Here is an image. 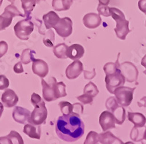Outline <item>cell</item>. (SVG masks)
Returning a JSON list of instances; mask_svg holds the SVG:
<instances>
[{
    "label": "cell",
    "instance_id": "cell-3",
    "mask_svg": "<svg viewBox=\"0 0 146 144\" xmlns=\"http://www.w3.org/2000/svg\"><path fill=\"white\" fill-rule=\"evenodd\" d=\"M135 88H130L126 86H119L115 89V97L120 105L123 107H128L132 102L133 94Z\"/></svg>",
    "mask_w": 146,
    "mask_h": 144
},
{
    "label": "cell",
    "instance_id": "cell-9",
    "mask_svg": "<svg viewBox=\"0 0 146 144\" xmlns=\"http://www.w3.org/2000/svg\"><path fill=\"white\" fill-rule=\"evenodd\" d=\"M56 79L53 77H51L49 80V83H47L44 79H42V97L45 101L52 102L55 100L56 96H55L54 90V83Z\"/></svg>",
    "mask_w": 146,
    "mask_h": 144
},
{
    "label": "cell",
    "instance_id": "cell-23",
    "mask_svg": "<svg viewBox=\"0 0 146 144\" xmlns=\"http://www.w3.org/2000/svg\"><path fill=\"white\" fill-rule=\"evenodd\" d=\"M73 0H53L52 7L56 11H65L70 8Z\"/></svg>",
    "mask_w": 146,
    "mask_h": 144
},
{
    "label": "cell",
    "instance_id": "cell-44",
    "mask_svg": "<svg viewBox=\"0 0 146 144\" xmlns=\"http://www.w3.org/2000/svg\"><path fill=\"white\" fill-rule=\"evenodd\" d=\"M137 105L140 108L141 107H146V97H144L143 98H142L137 103Z\"/></svg>",
    "mask_w": 146,
    "mask_h": 144
},
{
    "label": "cell",
    "instance_id": "cell-27",
    "mask_svg": "<svg viewBox=\"0 0 146 144\" xmlns=\"http://www.w3.org/2000/svg\"><path fill=\"white\" fill-rule=\"evenodd\" d=\"M54 90L56 99H58L60 97H64L66 96V85L64 82H57L56 81L54 83Z\"/></svg>",
    "mask_w": 146,
    "mask_h": 144
},
{
    "label": "cell",
    "instance_id": "cell-13",
    "mask_svg": "<svg viewBox=\"0 0 146 144\" xmlns=\"http://www.w3.org/2000/svg\"><path fill=\"white\" fill-rule=\"evenodd\" d=\"M2 101L5 107L13 108L18 103V97L13 90L6 89L2 95Z\"/></svg>",
    "mask_w": 146,
    "mask_h": 144
},
{
    "label": "cell",
    "instance_id": "cell-5",
    "mask_svg": "<svg viewBox=\"0 0 146 144\" xmlns=\"http://www.w3.org/2000/svg\"><path fill=\"white\" fill-rule=\"evenodd\" d=\"M47 116H48V111L45 107V102L42 100L41 103L35 106V109L32 113H31L28 121L29 124L39 126L45 122Z\"/></svg>",
    "mask_w": 146,
    "mask_h": 144
},
{
    "label": "cell",
    "instance_id": "cell-43",
    "mask_svg": "<svg viewBox=\"0 0 146 144\" xmlns=\"http://www.w3.org/2000/svg\"><path fill=\"white\" fill-rule=\"evenodd\" d=\"M75 110V112L76 113H82L83 111V107L81 104H79V103H75L73 105V111Z\"/></svg>",
    "mask_w": 146,
    "mask_h": 144
},
{
    "label": "cell",
    "instance_id": "cell-47",
    "mask_svg": "<svg viewBox=\"0 0 146 144\" xmlns=\"http://www.w3.org/2000/svg\"><path fill=\"white\" fill-rule=\"evenodd\" d=\"M4 111V105L2 103H0V117L2 116V113Z\"/></svg>",
    "mask_w": 146,
    "mask_h": 144
},
{
    "label": "cell",
    "instance_id": "cell-2",
    "mask_svg": "<svg viewBox=\"0 0 146 144\" xmlns=\"http://www.w3.org/2000/svg\"><path fill=\"white\" fill-rule=\"evenodd\" d=\"M110 15L113 17L115 21L116 22V27L114 29V31L116 34L117 37L124 40L128 34L131 32L129 28V22L126 20L124 14L119 9L116 7H110Z\"/></svg>",
    "mask_w": 146,
    "mask_h": 144
},
{
    "label": "cell",
    "instance_id": "cell-39",
    "mask_svg": "<svg viewBox=\"0 0 146 144\" xmlns=\"http://www.w3.org/2000/svg\"><path fill=\"white\" fill-rule=\"evenodd\" d=\"M42 101V98L40 97V95L36 94V93H33L31 96V103L34 106L36 105L37 104L41 103Z\"/></svg>",
    "mask_w": 146,
    "mask_h": 144
},
{
    "label": "cell",
    "instance_id": "cell-20",
    "mask_svg": "<svg viewBox=\"0 0 146 144\" xmlns=\"http://www.w3.org/2000/svg\"><path fill=\"white\" fill-rule=\"evenodd\" d=\"M99 141L102 144H123L121 140L113 135L110 132L99 135Z\"/></svg>",
    "mask_w": 146,
    "mask_h": 144
},
{
    "label": "cell",
    "instance_id": "cell-50",
    "mask_svg": "<svg viewBox=\"0 0 146 144\" xmlns=\"http://www.w3.org/2000/svg\"><path fill=\"white\" fill-rule=\"evenodd\" d=\"M125 144H135V143H133L132 142H127V143H126Z\"/></svg>",
    "mask_w": 146,
    "mask_h": 144
},
{
    "label": "cell",
    "instance_id": "cell-38",
    "mask_svg": "<svg viewBox=\"0 0 146 144\" xmlns=\"http://www.w3.org/2000/svg\"><path fill=\"white\" fill-rule=\"evenodd\" d=\"M8 50V45L4 40L0 41V58H2V56H5Z\"/></svg>",
    "mask_w": 146,
    "mask_h": 144
},
{
    "label": "cell",
    "instance_id": "cell-51",
    "mask_svg": "<svg viewBox=\"0 0 146 144\" xmlns=\"http://www.w3.org/2000/svg\"><path fill=\"white\" fill-rule=\"evenodd\" d=\"M2 3V0H0V6H1Z\"/></svg>",
    "mask_w": 146,
    "mask_h": 144
},
{
    "label": "cell",
    "instance_id": "cell-48",
    "mask_svg": "<svg viewBox=\"0 0 146 144\" xmlns=\"http://www.w3.org/2000/svg\"><path fill=\"white\" fill-rule=\"evenodd\" d=\"M143 139L146 140V128L145 129V132H144V135H143Z\"/></svg>",
    "mask_w": 146,
    "mask_h": 144
},
{
    "label": "cell",
    "instance_id": "cell-6",
    "mask_svg": "<svg viewBox=\"0 0 146 144\" xmlns=\"http://www.w3.org/2000/svg\"><path fill=\"white\" fill-rule=\"evenodd\" d=\"M125 79L121 70L118 69L115 73L110 75H106L105 78V83H106V88L108 91L111 94H113L115 89L119 86H122L124 85Z\"/></svg>",
    "mask_w": 146,
    "mask_h": 144
},
{
    "label": "cell",
    "instance_id": "cell-21",
    "mask_svg": "<svg viewBox=\"0 0 146 144\" xmlns=\"http://www.w3.org/2000/svg\"><path fill=\"white\" fill-rule=\"evenodd\" d=\"M110 112L114 115L116 124L121 125L124 122L126 119V111L123 106L120 105L119 104L117 105L110 111Z\"/></svg>",
    "mask_w": 146,
    "mask_h": 144
},
{
    "label": "cell",
    "instance_id": "cell-11",
    "mask_svg": "<svg viewBox=\"0 0 146 144\" xmlns=\"http://www.w3.org/2000/svg\"><path fill=\"white\" fill-rule=\"evenodd\" d=\"M83 71V66L80 60H75L66 69V76L68 79L72 80L78 78Z\"/></svg>",
    "mask_w": 146,
    "mask_h": 144
},
{
    "label": "cell",
    "instance_id": "cell-18",
    "mask_svg": "<svg viewBox=\"0 0 146 144\" xmlns=\"http://www.w3.org/2000/svg\"><path fill=\"white\" fill-rule=\"evenodd\" d=\"M60 18L58 14L56 13L54 11L48 12V13L45 14L42 16V20L44 21V24L47 29L54 28V27L57 24L59 21Z\"/></svg>",
    "mask_w": 146,
    "mask_h": 144
},
{
    "label": "cell",
    "instance_id": "cell-19",
    "mask_svg": "<svg viewBox=\"0 0 146 144\" xmlns=\"http://www.w3.org/2000/svg\"><path fill=\"white\" fill-rule=\"evenodd\" d=\"M128 119L135 124V127L142 128L146 123V118L140 113H128Z\"/></svg>",
    "mask_w": 146,
    "mask_h": 144
},
{
    "label": "cell",
    "instance_id": "cell-22",
    "mask_svg": "<svg viewBox=\"0 0 146 144\" xmlns=\"http://www.w3.org/2000/svg\"><path fill=\"white\" fill-rule=\"evenodd\" d=\"M23 133L32 138L40 139V133H41L40 125L36 126V125H33V124H26L24 126V128H23Z\"/></svg>",
    "mask_w": 146,
    "mask_h": 144
},
{
    "label": "cell",
    "instance_id": "cell-42",
    "mask_svg": "<svg viewBox=\"0 0 146 144\" xmlns=\"http://www.w3.org/2000/svg\"><path fill=\"white\" fill-rule=\"evenodd\" d=\"M139 9L146 15V0H139L138 2Z\"/></svg>",
    "mask_w": 146,
    "mask_h": 144
},
{
    "label": "cell",
    "instance_id": "cell-28",
    "mask_svg": "<svg viewBox=\"0 0 146 144\" xmlns=\"http://www.w3.org/2000/svg\"><path fill=\"white\" fill-rule=\"evenodd\" d=\"M35 54V51L29 49V48L23 50L21 56V61L22 62V64H24V65L30 63L31 61H33V60L35 59L34 58Z\"/></svg>",
    "mask_w": 146,
    "mask_h": 144
},
{
    "label": "cell",
    "instance_id": "cell-45",
    "mask_svg": "<svg viewBox=\"0 0 146 144\" xmlns=\"http://www.w3.org/2000/svg\"><path fill=\"white\" fill-rule=\"evenodd\" d=\"M99 2H100V4H102V5H108L110 3V0H99Z\"/></svg>",
    "mask_w": 146,
    "mask_h": 144
},
{
    "label": "cell",
    "instance_id": "cell-34",
    "mask_svg": "<svg viewBox=\"0 0 146 144\" xmlns=\"http://www.w3.org/2000/svg\"><path fill=\"white\" fill-rule=\"evenodd\" d=\"M97 11L99 13V15H103L105 17L110 16V7L108 5H104L102 4H99L98 7H97Z\"/></svg>",
    "mask_w": 146,
    "mask_h": 144
},
{
    "label": "cell",
    "instance_id": "cell-33",
    "mask_svg": "<svg viewBox=\"0 0 146 144\" xmlns=\"http://www.w3.org/2000/svg\"><path fill=\"white\" fill-rule=\"evenodd\" d=\"M99 140V135L95 132H90L84 144H96Z\"/></svg>",
    "mask_w": 146,
    "mask_h": 144
},
{
    "label": "cell",
    "instance_id": "cell-17",
    "mask_svg": "<svg viewBox=\"0 0 146 144\" xmlns=\"http://www.w3.org/2000/svg\"><path fill=\"white\" fill-rule=\"evenodd\" d=\"M1 144H23L21 136L16 131L12 130L10 134L5 137H0Z\"/></svg>",
    "mask_w": 146,
    "mask_h": 144
},
{
    "label": "cell",
    "instance_id": "cell-24",
    "mask_svg": "<svg viewBox=\"0 0 146 144\" xmlns=\"http://www.w3.org/2000/svg\"><path fill=\"white\" fill-rule=\"evenodd\" d=\"M22 8L24 10V15L27 19H31V14L35 8L36 0H21Z\"/></svg>",
    "mask_w": 146,
    "mask_h": 144
},
{
    "label": "cell",
    "instance_id": "cell-52",
    "mask_svg": "<svg viewBox=\"0 0 146 144\" xmlns=\"http://www.w3.org/2000/svg\"><path fill=\"white\" fill-rule=\"evenodd\" d=\"M143 73L146 75V68H145V71H143Z\"/></svg>",
    "mask_w": 146,
    "mask_h": 144
},
{
    "label": "cell",
    "instance_id": "cell-46",
    "mask_svg": "<svg viewBox=\"0 0 146 144\" xmlns=\"http://www.w3.org/2000/svg\"><path fill=\"white\" fill-rule=\"evenodd\" d=\"M141 65H143V66L144 67L146 68V55L144 56V57H143V59H142Z\"/></svg>",
    "mask_w": 146,
    "mask_h": 144
},
{
    "label": "cell",
    "instance_id": "cell-1",
    "mask_svg": "<svg viewBox=\"0 0 146 144\" xmlns=\"http://www.w3.org/2000/svg\"><path fill=\"white\" fill-rule=\"evenodd\" d=\"M84 123L80 115L75 112L59 116L56 124L57 135L66 142H75L80 139L84 134Z\"/></svg>",
    "mask_w": 146,
    "mask_h": 144
},
{
    "label": "cell",
    "instance_id": "cell-12",
    "mask_svg": "<svg viewBox=\"0 0 146 144\" xmlns=\"http://www.w3.org/2000/svg\"><path fill=\"white\" fill-rule=\"evenodd\" d=\"M32 69V72L40 78H45L49 72L48 64L44 60L39 59H35L33 60Z\"/></svg>",
    "mask_w": 146,
    "mask_h": 144
},
{
    "label": "cell",
    "instance_id": "cell-37",
    "mask_svg": "<svg viewBox=\"0 0 146 144\" xmlns=\"http://www.w3.org/2000/svg\"><path fill=\"white\" fill-rule=\"evenodd\" d=\"M10 81L4 75H0V90L6 89L9 87Z\"/></svg>",
    "mask_w": 146,
    "mask_h": 144
},
{
    "label": "cell",
    "instance_id": "cell-7",
    "mask_svg": "<svg viewBox=\"0 0 146 144\" xmlns=\"http://www.w3.org/2000/svg\"><path fill=\"white\" fill-rule=\"evenodd\" d=\"M56 33L62 37H67L72 33V21L69 17L60 18L57 24L54 27Z\"/></svg>",
    "mask_w": 146,
    "mask_h": 144
},
{
    "label": "cell",
    "instance_id": "cell-49",
    "mask_svg": "<svg viewBox=\"0 0 146 144\" xmlns=\"http://www.w3.org/2000/svg\"><path fill=\"white\" fill-rule=\"evenodd\" d=\"M7 1H9V2H10L12 4H13V2H15V0H7Z\"/></svg>",
    "mask_w": 146,
    "mask_h": 144
},
{
    "label": "cell",
    "instance_id": "cell-26",
    "mask_svg": "<svg viewBox=\"0 0 146 144\" xmlns=\"http://www.w3.org/2000/svg\"><path fill=\"white\" fill-rule=\"evenodd\" d=\"M68 46L65 43H60L53 48V53L57 58L58 59H66V51Z\"/></svg>",
    "mask_w": 146,
    "mask_h": 144
},
{
    "label": "cell",
    "instance_id": "cell-8",
    "mask_svg": "<svg viewBox=\"0 0 146 144\" xmlns=\"http://www.w3.org/2000/svg\"><path fill=\"white\" fill-rule=\"evenodd\" d=\"M120 70L121 73L124 76L126 81L132 83L137 80L138 78V70L134 64L129 61L123 62L120 65Z\"/></svg>",
    "mask_w": 146,
    "mask_h": 144
},
{
    "label": "cell",
    "instance_id": "cell-41",
    "mask_svg": "<svg viewBox=\"0 0 146 144\" xmlns=\"http://www.w3.org/2000/svg\"><path fill=\"white\" fill-rule=\"evenodd\" d=\"M13 70L15 73H23V68L22 66V62L19 61L15 66L13 67Z\"/></svg>",
    "mask_w": 146,
    "mask_h": 144
},
{
    "label": "cell",
    "instance_id": "cell-32",
    "mask_svg": "<svg viewBox=\"0 0 146 144\" xmlns=\"http://www.w3.org/2000/svg\"><path fill=\"white\" fill-rule=\"evenodd\" d=\"M118 69H119V68H118L115 63H113V62L106 63L105 66H104V67H103V70L105 71L106 75H110L113 74V73H115L117 71Z\"/></svg>",
    "mask_w": 146,
    "mask_h": 144
},
{
    "label": "cell",
    "instance_id": "cell-35",
    "mask_svg": "<svg viewBox=\"0 0 146 144\" xmlns=\"http://www.w3.org/2000/svg\"><path fill=\"white\" fill-rule=\"evenodd\" d=\"M11 19H9L7 17L3 16L2 15H0V31L5 30V29L8 27L12 23Z\"/></svg>",
    "mask_w": 146,
    "mask_h": 144
},
{
    "label": "cell",
    "instance_id": "cell-14",
    "mask_svg": "<svg viewBox=\"0 0 146 144\" xmlns=\"http://www.w3.org/2000/svg\"><path fill=\"white\" fill-rule=\"evenodd\" d=\"M31 115V112L26 108L16 106L13 111V118L16 122L19 124H25L29 121V119Z\"/></svg>",
    "mask_w": 146,
    "mask_h": 144
},
{
    "label": "cell",
    "instance_id": "cell-40",
    "mask_svg": "<svg viewBox=\"0 0 146 144\" xmlns=\"http://www.w3.org/2000/svg\"><path fill=\"white\" fill-rule=\"evenodd\" d=\"M96 70L95 68H93V70L91 72L87 71V70H83V74H84V78L85 79L87 80H91L93 79L95 76H96Z\"/></svg>",
    "mask_w": 146,
    "mask_h": 144
},
{
    "label": "cell",
    "instance_id": "cell-31",
    "mask_svg": "<svg viewBox=\"0 0 146 144\" xmlns=\"http://www.w3.org/2000/svg\"><path fill=\"white\" fill-rule=\"evenodd\" d=\"M60 110L63 113V114H70L71 113L73 112V105L69 102L62 101L58 104Z\"/></svg>",
    "mask_w": 146,
    "mask_h": 144
},
{
    "label": "cell",
    "instance_id": "cell-29",
    "mask_svg": "<svg viewBox=\"0 0 146 144\" xmlns=\"http://www.w3.org/2000/svg\"><path fill=\"white\" fill-rule=\"evenodd\" d=\"M55 42V34L51 29H48V32L45 34V37L43 38L44 45L49 48L53 47V44Z\"/></svg>",
    "mask_w": 146,
    "mask_h": 144
},
{
    "label": "cell",
    "instance_id": "cell-30",
    "mask_svg": "<svg viewBox=\"0 0 146 144\" xmlns=\"http://www.w3.org/2000/svg\"><path fill=\"white\" fill-rule=\"evenodd\" d=\"M83 92H84V94L90 95V96L94 98L99 94V89L97 88V86L93 82H89L84 87Z\"/></svg>",
    "mask_w": 146,
    "mask_h": 144
},
{
    "label": "cell",
    "instance_id": "cell-10",
    "mask_svg": "<svg viewBox=\"0 0 146 144\" xmlns=\"http://www.w3.org/2000/svg\"><path fill=\"white\" fill-rule=\"evenodd\" d=\"M115 118L114 115L110 111H103L100 116V124L103 131H107L108 129L115 127Z\"/></svg>",
    "mask_w": 146,
    "mask_h": 144
},
{
    "label": "cell",
    "instance_id": "cell-15",
    "mask_svg": "<svg viewBox=\"0 0 146 144\" xmlns=\"http://www.w3.org/2000/svg\"><path fill=\"white\" fill-rule=\"evenodd\" d=\"M83 24L88 29H96L102 23V18L99 14L94 13H90L83 16Z\"/></svg>",
    "mask_w": 146,
    "mask_h": 144
},
{
    "label": "cell",
    "instance_id": "cell-36",
    "mask_svg": "<svg viewBox=\"0 0 146 144\" xmlns=\"http://www.w3.org/2000/svg\"><path fill=\"white\" fill-rule=\"evenodd\" d=\"M77 99L84 105L92 104V103H93V97L90 95H86V94H83V95L78 97Z\"/></svg>",
    "mask_w": 146,
    "mask_h": 144
},
{
    "label": "cell",
    "instance_id": "cell-16",
    "mask_svg": "<svg viewBox=\"0 0 146 144\" xmlns=\"http://www.w3.org/2000/svg\"><path fill=\"white\" fill-rule=\"evenodd\" d=\"M84 53L85 50L81 45L73 44L67 48L66 57L72 60H79L83 57Z\"/></svg>",
    "mask_w": 146,
    "mask_h": 144
},
{
    "label": "cell",
    "instance_id": "cell-53",
    "mask_svg": "<svg viewBox=\"0 0 146 144\" xmlns=\"http://www.w3.org/2000/svg\"><path fill=\"white\" fill-rule=\"evenodd\" d=\"M143 144H145V143H143Z\"/></svg>",
    "mask_w": 146,
    "mask_h": 144
},
{
    "label": "cell",
    "instance_id": "cell-25",
    "mask_svg": "<svg viewBox=\"0 0 146 144\" xmlns=\"http://www.w3.org/2000/svg\"><path fill=\"white\" fill-rule=\"evenodd\" d=\"M3 16L7 17V18H10L11 20H13V18L15 16H21V17H25V15L22 14L19 10H18L16 7L13 4L8 5L7 7H5V11L2 14Z\"/></svg>",
    "mask_w": 146,
    "mask_h": 144
},
{
    "label": "cell",
    "instance_id": "cell-4",
    "mask_svg": "<svg viewBox=\"0 0 146 144\" xmlns=\"http://www.w3.org/2000/svg\"><path fill=\"white\" fill-rule=\"evenodd\" d=\"M34 23L30 19H23L18 21L14 27L15 35L18 39L27 40L29 38L30 35L33 32Z\"/></svg>",
    "mask_w": 146,
    "mask_h": 144
}]
</instances>
